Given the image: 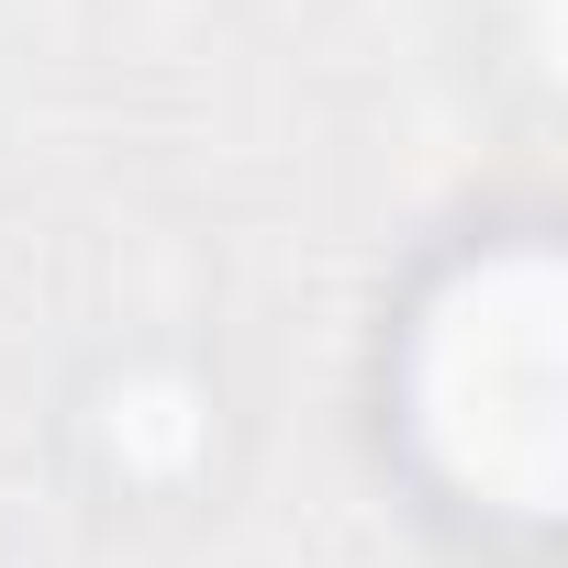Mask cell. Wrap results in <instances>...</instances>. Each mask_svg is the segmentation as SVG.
<instances>
[{"label":"cell","mask_w":568,"mask_h":568,"mask_svg":"<svg viewBox=\"0 0 568 568\" xmlns=\"http://www.w3.org/2000/svg\"><path fill=\"white\" fill-rule=\"evenodd\" d=\"M413 446L490 513H546L557 490V278L546 245H490L446 267L402 346Z\"/></svg>","instance_id":"1"}]
</instances>
